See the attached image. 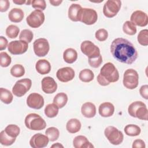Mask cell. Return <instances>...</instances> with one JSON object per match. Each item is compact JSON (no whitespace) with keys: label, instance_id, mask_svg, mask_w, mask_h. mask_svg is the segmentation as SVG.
Listing matches in <instances>:
<instances>
[{"label":"cell","instance_id":"6da1fadb","mask_svg":"<svg viewBox=\"0 0 148 148\" xmlns=\"http://www.w3.org/2000/svg\"><path fill=\"white\" fill-rule=\"evenodd\" d=\"M110 52L116 60L127 64H132L138 57V52L132 43L122 38L113 40L110 45Z\"/></svg>","mask_w":148,"mask_h":148},{"label":"cell","instance_id":"7a4b0ae2","mask_svg":"<svg viewBox=\"0 0 148 148\" xmlns=\"http://www.w3.org/2000/svg\"><path fill=\"white\" fill-rule=\"evenodd\" d=\"M128 114L132 117L147 120L148 110L146 105L142 101H135L131 103L128 108Z\"/></svg>","mask_w":148,"mask_h":148},{"label":"cell","instance_id":"3957f363","mask_svg":"<svg viewBox=\"0 0 148 148\" xmlns=\"http://www.w3.org/2000/svg\"><path fill=\"white\" fill-rule=\"evenodd\" d=\"M25 125L27 128L34 131L44 130L46 127L45 120L36 113H29L25 118Z\"/></svg>","mask_w":148,"mask_h":148},{"label":"cell","instance_id":"277c9868","mask_svg":"<svg viewBox=\"0 0 148 148\" xmlns=\"http://www.w3.org/2000/svg\"><path fill=\"white\" fill-rule=\"evenodd\" d=\"M99 73L109 84L116 82L119 79V72L113 64L111 62L105 64L101 69Z\"/></svg>","mask_w":148,"mask_h":148},{"label":"cell","instance_id":"5b68a950","mask_svg":"<svg viewBox=\"0 0 148 148\" xmlns=\"http://www.w3.org/2000/svg\"><path fill=\"white\" fill-rule=\"evenodd\" d=\"M124 86L130 90L137 87L139 83V75L138 72L133 69H127L123 76V80Z\"/></svg>","mask_w":148,"mask_h":148},{"label":"cell","instance_id":"8992f818","mask_svg":"<svg viewBox=\"0 0 148 148\" xmlns=\"http://www.w3.org/2000/svg\"><path fill=\"white\" fill-rule=\"evenodd\" d=\"M104 134L109 142L113 145H119L123 141V134L113 126L107 127L105 130Z\"/></svg>","mask_w":148,"mask_h":148},{"label":"cell","instance_id":"52a82bcc","mask_svg":"<svg viewBox=\"0 0 148 148\" xmlns=\"http://www.w3.org/2000/svg\"><path fill=\"white\" fill-rule=\"evenodd\" d=\"M32 81L31 79L25 78L20 79L16 82L12 88L13 94L17 97H21L24 95L31 88Z\"/></svg>","mask_w":148,"mask_h":148},{"label":"cell","instance_id":"ba28073f","mask_svg":"<svg viewBox=\"0 0 148 148\" xmlns=\"http://www.w3.org/2000/svg\"><path fill=\"white\" fill-rule=\"evenodd\" d=\"M45 14L42 10L35 9L32 11L26 18L27 24L33 28L39 27L44 23Z\"/></svg>","mask_w":148,"mask_h":148},{"label":"cell","instance_id":"9c48e42d","mask_svg":"<svg viewBox=\"0 0 148 148\" xmlns=\"http://www.w3.org/2000/svg\"><path fill=\"white\" fill-rule=\"evenodd\" d=\"M121 6V2L119 0H108L104 4L103 13L108 18L114 17L119 12Z\"/></svg>","mask_w":148,"mask_h":148},{"label":"cell","instance_id":"30bf717a","mask_svg":"<svg viewBox=\"0 0 148 148\" xmlns=\"http://www.w3.org/2000/svg\"><path fill=\"white\" fill-rule=\"evenodd\" d=\"M82 52L88 57V58H92L98 57L101 55L99 47L90 40L83 41L80 45Z\"/></svg>","mask_w":148,"mask_h":148},{"label":"cell","instance_id":"8fae6325","mask_svg":"<svg viewBox=\"0 0 148 148\" xmlns=\"http://www.w3.org/2000/svg\"><path fill=\"white\" fill-rule=\"evenodd\" d=\"M33 47L35 54L38 57L46 56L50 50L49 42L45 38L36 39L33 43Z\"/></svg>","mask_w":148,"mask_h":148},{"label":"cell","instance_id":"7c38bea8","mask_svg":"<svg viewBox=\"0 0 148 148\" xmlns=\"http://www.w3.org/2000/svg\"><path fill=\"white\" fill-rule=\"evenodd\" d=\"M28 48V43L21 40L11 41L8 46V51L13 55L23 54L27 51Z\"/></svg>","mask_w":148,"mask_h":148},{"label":"cell","instance_id":"4fadbf2b","mask_svg":"<svg viewBox=\"0 0 148 148\" xmlns=\"http://www.w3.org/2000/svg\"><path fill=\"white\" fill-rule=\"evenodd\" d=\"M97 19L98 14L95 10L91 8L82 9L80 21L86 25H92L96 23Z\"/></svg>","mask_w":148,"mask_h":148},{"label":"cell","instance_id":"5bb4252c","mask_svg":"<svg viewBox=\"0 0 148 148\" xmlns=\"http://www.w3.org/2000/svg\"><path fill=\"white\" fill-rule=\"evenodd\" d=\"M45 103L43 97L36 92L30 94L27 98V104L30 108L35 109H41Z\"/></svg>","mask_w":148,"mask_h":148},{"label":"cell","instance_id":"9a60e30c","mask_svg":"<svg viewBox=\"0 0 148 148\" xmlns=\"http://www.w3.org/2000/svg\"><path fill=\"white\" fill-rule=\"evenodd\" d=\"M131 22L136 25L139 27H145L148 23V16L147 14L142 10H136L134 12L130 17Z\"/></svg>","mask_w":148,"mask_h":148},{"label":"cell","instance_id":"2e32d148","mask_svg":"<svg viewBox=\"0 0 148 148\" xmlns=\"http://www.w3.org/2000/svg\"><path fill=\"white\" fill-rule=\"evenodd\" d=\"M49 139L46 135L38 133L32 136L29 145L33 148H43L47 146Z\"/></svg>","mask_w":148,"mask_h":148},{"label":"cell","instance_id":"e0dca14e","mask_svg":"<svg viewBox=\"0 0 148 148\" xmlns=\"http://www.w3.org/2000/svg\"><path fill=\"white\" fill-rule=\"evenodd\" d=\"M75 75L74 70L68 66L59 69L56 73V76L58 80L64 83L72 80L74 78Z\"/></svg>","mask_w":148,"mask_h":148},{"label":"cell","instance_id":"ac0fdd59","mask_svg":"<svg viewBox=\"0 0 148 148\" xmlns=\"http://www.w3.org/2000/svg\"><path fill=\"white\" fill-rule=\"evenodd\" d=\"M42 91L46 94H53L57 89V84L54 79L50 76L42 79L41 82Z\"/></svg>","mask_w":148,"mask_h":148},{"label":"cell","instance_id":"d6986e66","mask_svg":"<svg viewBox=\"0 0 148 148\" xmlns=\"http://www.w3.org/2000/svg\"><path fill=\"white\" fill-rule=\"evenodd\" d=\"M83 8L77 3H72L68 9V17L72 21H80Z\"/></svg>","mask_w":148,"mask_h":148},{"label":"cell","instance_id":"ffe728a7","mask_svg":"<svg viewBox=\"0 0 148 148\" xmlns=\"http://www.w3.org/2000/svg\"><path fill=\"white\" fill-rule=\"evenodd\" d=\"M98 112L102 117H109L113 114L114 112V106L110 102H103L99 105Z\"/></svg>","mask_w":148,"mask_h":148},{"label":"cell","instance_id":"44dd1931","mask_svg":"<svg viewBox=\"0 0 148 148\" xmlns=\"http://www.w3.org/2000/svg\"><path fill=\"white\" fill-rule=\"evenodd\" d=\"M81 112L83 116L86 118L94 117L96 114V107L91 102H86L82 106Z\"/></svg>","mask_w":148,"mask_h":148},{"label":"cell","instance_id":"7402d4cb","mask_svg":"<svg viewBox=\"0 0 148 148\" xmlns=\"http://www.w3.org/2000/svg\"><path fill=\"white\" fill-rule=\"evenodd\" d=\"M73 146L75 148H92L94 146L87 138L83 135L76 136L73 140Z\"/></svg>","mask_w":148,"mask_h":148},{"label":"cell","instance_id":"603a6c76","mask_svg":"<svg viewBox=\"0 0 148 148\" xmlns=\"http://www.w3.org/2000/svg\"><path fill=\"white\" fill-rule=\"evenodd\" d=\"M36 71L41 75H46L49 73L51 71V65L50 62L45 60H39L35 65Z\"/></svg>","mask_w":148,"mask_h":148},{"label":"cell","instance_id":"cb8c5ba5","mask_svg":"<svg viewBox=\"0 0 148 148\" xmlns=\"http://www.w3.org/2000/svg\"><path fill=\"white\" fill-rule=\"evenodd\" d=\"M8 18L12 22L20 23L24 18V12L19 8H13L8 14Z\"/></svg>","mask_w":148,"mask_h":148},{"label":"cell","instance_id":"d4e9b609","mask_svg":"<svg viewBox=\"0 0 148 148\" xmlns=\"http://www.w3.org/2000/svg\"><path fill=\"white\" fill-rule=\"evenodd\" d=\"M81 126V123L78 119H71L66 123V129L69 133L75 134L80 131Z\"/></svg>","mask_w":148,"mask_h":148},{"label":"cell","instance_id":"484cf974","mask_svg":"<svg viewBox=\"0 0 148 148\" xmlns=\"http://www.w3.org/2000/svg\"><path fill=\"white\" fill-rule=\"evenodd\" d=\"M63 58L66 63L72 64L77 58V53L74 49L68 48L64 51Z\"/></svg>","mask_w":148,"mask_h":148},{"label":"cell","instance_id":"4316f807","mask_svg":"<svg viewBox=\"0 0 148 148\" xmlns=\"http://www.w3.org/2000/svg\"><path fill=\"white\" fill-rule=\"evenodd\" d=\"M68 102V96L64 92L58 93L53 99V103L59 108H62Z\"/></svg>","mask_w":148,"mask_h":148},{"label":"cell","instance_id":"83f0119b","mask_svg":"<svg viewBox=\"0 0 148 148\" xmlns=\"http://www.w3.org/2000/svg\"><path fill=\"white\" fill-rule=\"evenodd\" d=\"M79 77L82 82L88 83L94 79V74L91 70L89 69H84L80 72Z\"/></svg>","mask_w":148,"mask_h":148},{"label":"cell","instance_id":"f1b7e54d","mask_svg":"<svg viewBox=\"0 0 148 148\" xmlns=\"http://www.w3.org/2000/svg\"><path fill=\"white\" fill-rule=\"evenodd\" d=\"M0 99L3 103L9 104L12 102L13 96L9 90L2 87L0 88Z\"/></svg>","mask_w":148,"mask_h":148},{"label":"cell","instance_id":"f546056e","mask_svg":"<svg viewBox=\"0 0 148 148\" xmlns=\"http://www.w3.org/2000/svg\"><path fill=\"white\" fill-rule=\"evenodd\" d=\"M125 134L130 136H136L140 134V128L135 124H128L124 128Z\"/></svg>","mask_w":148,"mask_h":148},{"label":"cell","instance_id":"4dcf8cb0","mask_svg":"<svg viewBox=\"0 0 148 148\" xmlns=\"http://www.w3.org/2000/svg\"><path fill=\"white\" fill-rule=\"evenodd\" d=\"M59 108L54 103L46 105L45 108V114L49 118L55 117L58 113Z\"/></svg>","mask_w":148,"mask_h":148},{"label":"cell","instance_id":"1f68e13d","mask_svg":"<svg viewBox=\"0 0 148 148\" xmlns=\"http://www.w3.org/2000/svg\"><path fill=\"white\" fill-rule=\"evenodd\" d=\"M45 134L48 137L50 141L54 142L58 139L60 136V131L58 128L51 127L48 128L46 130Z\"/></svg>","mask_w":148,"mask_h":148},{"label":"cell","instance_id":"d6a6232c","mask_svg":"<svg viewBox=\"0 0 148 148\" xmlns=\"http://www.w3.org/2000/svg\"><path fill=\"white\" fill-rule=\"evenodd\" d=\"M16 138H12L9 136L4 130L2 131L0 133V142L1 145L4 146H10L16 140Z\"/></svg>","mask_w":148,"mask_h":148},{"label":"cell","instance_id":"836d02e7","mask_svg":"<svg viewBox=\"0 0 148 148\" xmlns=\"http://www.w3.org/2000/svg\"><path fill=\"white\" fill-rule=\"evenodd\" d=\"M5 132L10 137L17 138L20 134V129L18 126L15 124H9L4 130Z\"/></svg>","mask_w":148,"mask_h":148},{"label":"cell","instance_id":"e575fe53","mask_svg":"<svg viewBox=\"0 0 148 148\" xmlns=\"http://www.w3.org/2000/svg\"><path fill=\"white\" fill-rule=\"evenodd\" d=\"M25 73L24 66L20 64H15L10 69V74L15 77H20Z\"/></svg>","mask_w":148,"mask_h":148},{"label":"cell","instance_id":"d590c367","mask_svg":"<svg viewBox=\"0 0 148 148\" xmlns=\"http://www.w3.org/2000/svg\"><path fill=\"white\" fill-rule=\"evenodd\" d=\"M123 32L129 35H134L136 33V27L131 21H126L123 25Z\"/></svg>","mask_w":148,"mask_h":148},{"label":"cell","instance_id":"8d00e7d4","mask_svg":"<svg viewBox=\"0 0 148 148\" xmlns=\"http://www.w3.org/2000/svg\"><path fill=\"white\" fill-rule=\"evenodd\" d=\"M138 43L144 46L148 45V30L147 29L141 30L137 37Z\"/></svg>","mask_w":148,"mask_h":148},{"label":"cell","instance_id":"74e56055","mask_svg":"<svg viewBox=\"0 0 148 148\" xmlns=\"http://www.w3.org/2000/svg\"><path fill=\"white\" fill-rule=\"evenodd\" d=\"M20 32L18 27L15 25H10L6 29V35L8 37L11 39L17 37Z\"/></svg>","mask_w":148,"mask_h":148},{"label":"cell","instance_id":"f35d334b","mask_svg":"<svg viewBox=\"0 0 148 148\" xmlns=\"http://www.w3.org/2000/svg\"><path fill=\"white\" fill-rule=\"evenodd\" d=\"M33 38H34L33 32L31 30L27 29L22 30L19 35L20 40L25 41L27 43H30L32 40Z\"/></svg>","mask_w":148,"mask_h":148},{"label":"cell","instance_id":"ab89813d","mask_svg":"<svg viewBox=\"0 0 148 148\" xmlns=\"http://www.w3.org/2000/svg\"><path fill=\"white\" fill-rule=\"evenodd\" d=\"M0 65L2 67H8L11 63V57L6 52L0 53Z\"/></svg>","mask_w":148,"mask_h":148},{"label":"cell","instance_id":"60d3db41","mask_svg":"<svg viewBox=\"0 0 148 148\" xmlns=\"http://www.w3.org/2000/svg\"><path fill=\"white\" fill-rule=\"evenodd\" d=\"M95 36L98 40L100 42H103L106 40L108 37V32L105 29L101 28L96 31Z\"/></svg>","mask_w":148,"mask_h":148},{"label":"cell","instance_id":"b9f144b4","mask_svg":"<svg viewBox=\"0 0 148 148\" xmlns=\"http://www.w3.org/2000/svg\"><path fill=\"white\" fill-rule=\"evenodd\" d=\"M31 5L33 8L40 10H44L46 8L45 0H33L31 1Z\"/></svg>","mask_w":148,"mask_h":148},{"label":"cell","instance_id":"7bdbcfd3","mask_svg":"<svg viewBox=\"0 0 148 148\" xmlns=\"http://www.w3.org/2000/svg\"><path fill=\"white\" fill-rule=\"evenodd\" d=\"M88 61L89 65L91 67L95 68H98L102 62V56L101 54L98 57L92 58H88Z\"/></svg>","mask_w":148,"mask_h":148},{"label":"cell","instance_id":"ee69618b","mask_svg":"<svg viewBox=\"0 0 148 148\" xmlns=\"http://www.w3.org/2000/svg\"><path fill=\"white\" fill-rule=\"evenodd\" d=\"M10 7V2L8 0H1L0 1V12H6Z\"/></svg>","mask_w":148,"mask_h":148},{"label":"cell","instance_id":"f6af8a7d","mask_svg":"<svg viewBox=\"0 0 148 148\" xmlns=\"http://www.w3.org/2000/svg\"><path fill=\"white\" fill-rule=\"evenodd\" d=\"M140 95L145 99H148V86L147 84L143 85L139 89Z\"/></svg>","mask_w":148,"mask_h":148},{"label":"cell","instance_id":"bcb514c9","mask_svg":"<svg viewBox=\"0 0 148 148\" xmlns=\"http://www.w3.org/2000/svg\"><path fill=\"white\" fill-rule=\"evenodd\" d=\"M132 148H145L146 145L145 142L142 139H136L132 143Z\"/></svg>","mask_w":148,"mask_h":148},{"label":"cell","instance_id":"7dc6e473","mask_svg":"<svg viewBox=\"0 0 148 148\" xmlns=\"http://www.w3.org/2000/svg\"><path fill=\"white\" fill-rule=\"evenodd\" d=\"M8 44V40L3 37V36H0V50L2 51L3 50H5Z\"/></svg>","mask_w":148,"mask_h":148},{"label":"cell","instance_id":"c3c4849f","mask_svg":"<svg viewBox=\"0 0 148 148\" xmlns=\"http://www.w3.org/2000/svg\"><path fill=\"white\" fill-rule=\"evenodd\" d=\"M97 82L98 83L102 86H108L109 84V83H108L104 79L103 77L100 75V73L98 74V75L97 76Z\"/></svg>","mask_w":148,"mask_h":148},{"label":"cell","instance_id":"681fc988","mask_svg":"<svg viewBox=\"0 0 148 148\" xmlns=\"http://www.w3.org/2000/svg\"><path fill=\"white\" fill-rule=\"evenodd\" d=\"M49 2H50L53 6H59V5L62 2V0H58V1L50 0V1H49Z\"/></svg>","mask_w":148,"mask_h":148},{"label":"cell","instance_id":"f907efd6","mask_svg":"<svg viewBox=\"0 0 148 148\" xmlns=\"http://www.w3.org/2000/svg\"><path fill=\"white\" fill-rule=\"evenodd\" d=\"M13 2L14 3L17 4V5H23V4L27 2V1H24V0H13Z\"/></svg>","mask_w":148,"mask_h":148},{"label":"cell","instance_id":"816d5d0a","mask_svg":"<svg viewBox=\"0 0 148 148\" xmlns=\"http://www.w3.org/2000/svg\"><path fill=\"white\" fill-rule=\"evenodd\" d=\"M51 147H58V148L62 147V148H63L64 146L60 143H56L53 144L52 146H51Z\"/></svg>","mask_w":148,"mask_h":148},{"label":"cell","instance_id":"f5cc1de1","mask_svg":"<svg viewBox=\"0 0 148 148\" xmlns=\"http://www.w3.org/2000/svg\"><path fill=\"white\" fill-rule=\"evenodd\" d=\"M31 1H27V2H26V5H29L30 3L31 4Z\"/></svg>","mask_w":148,"mask_h":148}]
</instances>
